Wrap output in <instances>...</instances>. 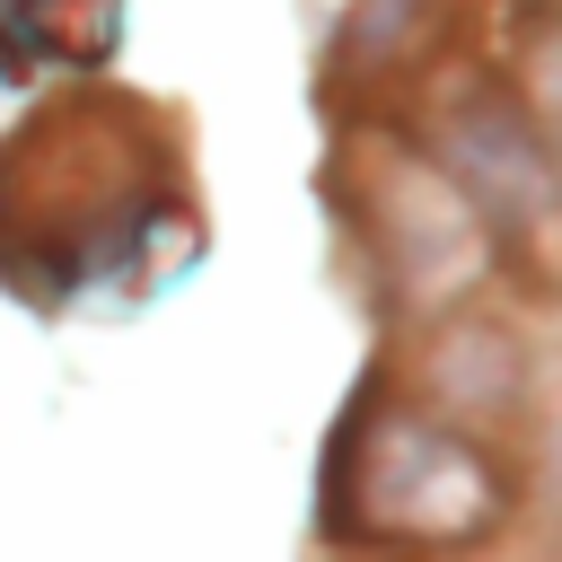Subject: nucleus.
I'll list each match as a JSON object with an SVG mask.
<instances>
[{
    "mask_svg": "<svg viewBox=\"0 0 562 562\" xmlns=\"http://www.w3.org/2000/svg\"><path fill=\"white\" fill-rule=\"evenodd\" d=\"M202 255L176 123L88 88L0 140V281L35 307L176 290Z\"/></svg>",
    "mask_w": 562,
    "mask_h": 562,
    "instance_id": "f257e3e1",
    "label": "nucleus"
},
{
    "mask_svg": "<svg viewBox=\"0 0 562 562\" xmlns=\"http://www.w3.org/2000/svg\"><path fill=\"white\" fill-rule=\"evenodd\" d=\"M342 465L351 492H334L325 527L334 536H369V544H457L483 536L501 509V474L492 457L422 413H369L342 430Z\"/></svg>",
    "mask_w": 562,
    "mask_h": 562,
    "instance_id": "f03ea898",
    "label": "nucleus"
},
{
    "mask_svg": "<svg viewBox=\"0 0 562 562\" xmlns=\"http://www.w3.org/2000/svg\"><path fill=\"white\" fill-rule=\"evenodd\" d=\"M0 26L26 61H70L97 70L123 44V0H0Z\"/></svg>",
    "mask_w": 562,
    "mask_h": 562,
    "instance_id": "7ed1b4c3",
    "label": "nucleus"
},
{
    "mask_svg": "<svg viewBox=\"0 0 562 562\" xmlns=\"http://www.w3.org/2000/svg\"><path fill=\"white\" fill-rule=\"evenodd\" d=\"M18 70H26V53H18V44H9V26H0V79H18Z\"/></svg>",
    "mask_w": 562,
    "mask_h": 562,
    "instance_id": "20e7f679",
    "label": "nucleus"
}]
</instances>
